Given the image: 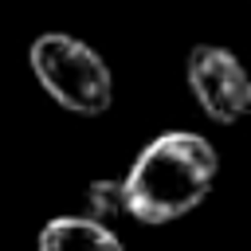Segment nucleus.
Listing matches in <instances>:
<instances>
[{"instance_id":"f257e3e1","label":"nucleus","mask_w":251,"mask_h":251,"mask_svg":"<svg viewBox=\"0 0 251 251\" xmlns=\"http://www.w3.org/2000/svg\"><path fill=\"white\" fill-rule=\"evenodd\" d=\"M216 169L220 157L208 137L188 129L161 133L137 153L129 176L122 180L126 208L137 224H173L204 204V196L216 184Z\"/></svg>"},{"instance_id":"f03ea898","label":"nucleus","mask_w":251,"mask_h":251,"mask_svg":"<svg viewBox=\"0 0 251 251\" xmlns=\"http://www.w3.org/2000/svg\"><path fill=\"white\" fill-rule=\"evenodd\" d=\"M27 63H31L35 82L43 86V94L51 102H59L63 110L82 114V118H98L110 110L114 75L90 43H82L67 31H43L39 39H31Z\"/></svg>"},{"instance_id":"7ed1b4c3","label":"nucleus","mask_w":251,"mask_h":251,"mask_svg":"<svg viewBox=\"0 0 251 251\" xmlns=\"http://www.w3.org/2000/svg\"><path fill=\"white\" fill-rule=\"evenodd\" d=\"M184 78L200 110L220 126H235L251 110V78L227 47L196 43L184 59Z\"/></svg>"},{"instance_id":"20e7f679","label":"nucleus","mask_w":251,"mask_h":251,"mask_svg":"<svg viewBox=\"0 0 251 251\" xmlns=\"http://www.w3.org/2000/svg\"><path fill=\"white\" fill-rule=\"evenodd\" d=\"M39 251H126L122 239L90 216H55L39 231Z\"/></svg>"},{"instance_id":"39448f33","label":"nucleus","mask_w":251,"mask_h":251,"mask_svg":"<svg viewBox=\"0 0 251 251\" xmlns=\"http://www.w3.org/2000/svg\"><path fill=\"white\" fill-rule=\"evenodd\" d=\"M86 208H90V220H98V224H118V220H126L129 216V208H126V184L122 180H110V176H102V180H90V188H86Z\"/></svg>"}]
</instances>
